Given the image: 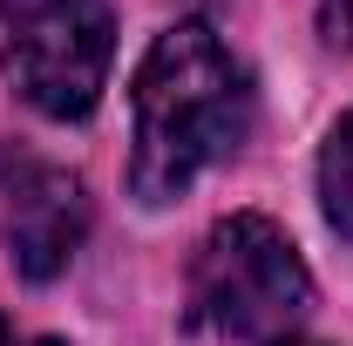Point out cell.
<instances>
[{"label": "cell", "mask_w": 353, "mask_h": 346, "mask_svg": "<svg viewBox=\"0 0 353 346\" xmlns=\"http://www.w3.org/2000/svg\"><path fill=\"white\" fill-rule=\"evenodd\" d=\"M130 109V197L157 211L176 204L211 163L238 156L252 136V75L211 21H176L150 41Z\"/></svg>", "instance_id": "cell-1"}, {"label": "cell", "mask_w": 353, "mask_h": 346, "mask_svg": "<svg viewBox=\"0 0 353 346\" xmlns=\"http://www.w3.org/2000/svg\"><path fill=\"white\" fill-rule=\"evenodd\" d=\"M312 312V272L299 245L259 211L211 224L190 258V326L218 340H292Z\"/></svg>", "instance_id": "cell-2"}, {"label": "cell", "mask_w": 353, "mask_h": 346, "mask_svg": "<svg viewBox=\"0 0 353 346\" xmlns=\"http://www.w3.org/2000/svg\"><path fill=\"white\" fill-rule=\"evenodd\" d=\"M0 61L28 109L82 123L109 88L116 14L109 0H0Z\"/></svg>", "instance_id": "cell-3"}, {"label": "cell", "mask_w": 353, "mask_h": 346, "mask_svg": "<svg viewBox=\"0 0 353 346\" xmlns=\"http://www.w3.org/2000/svg\"><path fill=\"white\" fill-rule=\"evenodd\" d=\"M0 238H7V258L21 278H34V285L61 278L88 238L82 176L21 150V143L0 150Z\"/></svg>", "instance_id": "cell-4"}, {"label": "cell", "mask_w": 353, "mask_h": 346, "mask_svg": "<svg viewBox=\"0 0 353 346\" xmlns=\"http://www.w3.org/2000/svg\"><path fill=\"white\" fill-rule=\"evenodd\" d=\"M319 211L340 238H353V109L326 130V150H319Z\"/></svg>", "instance_id": "cell-5"}, {"label": "cell", "mask_w": 353, "mask_h": 346, "mask_svg": "<svg viewBox=\"0 0 353 346\" xmlns=\"http://www.w3.org/2000/svg\"><path fill=\"white\" fill-rule=\"evenodd\" d=\"M319 34L333 48H353V0H319Z\"/></svg>", "instance_id": "cell-6"}, {"label": "cell", "mask_w": 353, "mask_h": 346, "mask_svg": "<svg viewBox=\"0 0 353 346\" xmlns=\"http://www.w3.org/2000/svg\"><path fill=\"white\" fill-rule=\"evenodd\" d=\"M0 346H68V340H21V333H14V326L0 319Z\"/></svg>", "instance_id": "cell-7"}, {"label": "cell", "mask_w": 353, "mask_h": 346, "mask_svg": "<svg viewBox=\"0 0 353 346\" xmlns=\"http://www.w3.org/2000/svg\"><path fill=\"white\" fill-rule=\"evenodd\" d=\"M272 346H319V340H272Z\"/></svg>", "instance_id": "cell-8"}]
</instances>
